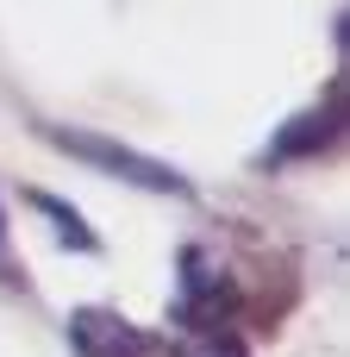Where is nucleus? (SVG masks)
<instances>
[{
    "instance_id": "obj_1",
    "label": "nucleus",
    "mask_w": 350,
    "mask_h": 357,
    "mask_svg": "<svg viewBox=\"0 0 350 357\" xmlns=\"http://www.w3.org/2000/svg\"><path fill=\"white\" fill-rule=\"evenodd\" d=\"M50 138H56L69 157H81V163H94V169L132 182V188H150V195H188V176H182V169H169V163L132 151V144H113V138H94V132H50Z\"/></svg>"
},
{
    "instance_id": "obj_5",
    "label": "nucleus",
    "mask_w": 350,
    "mask_h": 357,
    "mask_svg": "<svg viewBox=\"0 0 350 357\" xmlns=\"http://www.w3.org/2000/svg\"><path fill=\"white\" fill-rule=\"evenodd\" d=\"M0 238H6V213H0Z\"/></svg>"
},
{
    "instance_id": "obj_4",
    "label": "nucleus",
    "mask_w": 350,
    "mask_h": 357,
    "mask_svg": "<svg viewBox=\"0 0 350 357\" xmlns=\"http://www.w3.org/2000/svg\"><path fill=\"white\" fill-rule=\"evenodd\" d=\"M175 357H250L232 333H219V326H200V333H188L182 345H175Z\"/></svg>"
},
{
    "instance_id": "obj_3",
    "label": "nucleus",
    "mask_w": 350,
    "mask_h": 357,
    "mask_svg": "<svg viewBox=\"0 0 350 357\" xmlns=\"http://www.w3.org/2000/svg\"><path fill=\"white\" fill-rule=\"evenodd\" d=\"M31 207H38V213H50V220H56V232H63L75 251H94V232L81 226V213H75V207H63L56 195H31Z\"/></svg>"
},
{
    "instance_id": "obj_2",
    "label": "nucleus",
    "mask_w": 350,
    "mask_h": 357,
    "mask_svg": "<svg viewBox=\"0 0 350 357\" xmlns=\"http://www.w3.org/2000/svg\"><path fill=\"white\" fill-rule=\"evenodd\" d=\"M69 345H75V357H144L150 351V345L138 339V326L119 320V314H106V307L69 314Z\"/></svg>"
}]
</instances>
